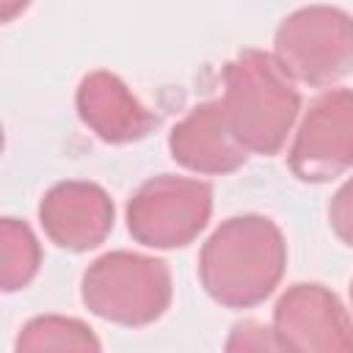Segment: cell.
<instances>
[{
	"instance_id": "6da1fadb",
	"label": "cell",
	"mask_w": 353,
	"mask_h": 353,
	"mask_svg": "<svg viewBox=\"0 0 353 353\" xmlns=\"http://www.w3.org/2000/svg\"><path fill=\"white\" fill-rule=\"evenodd\" d=\"M287 270V240L279 223L259 212L221 221L199 251V281L226 309L265 303Z\"/></svg>"
},
{
	"instance_id": "7a4b0ae2",
	"label": "cell",
	"mask_w": 353,
	"mask_h": 353,
	"mask_svg": "<svg viewBox=\"0 0 353 353\" xmlns=\"http://www.w3.org/2000/svg\"><path fill=\"white\" fill-rule=\"evenodd\" d=\"M223 113L243 149L273 157L301 113V91L276 55L248 47L223 66Z\"/></svg>"
},
{
	"instance_id": "3957f363",
	"label": "cell",
	"mask_w": 353,
	"mask_h": 353,
	"mask_svg": "<svg viewBox=\"0 0 353 353\" xmlns=\"http://www.w3.org/2000/svg\"><path fill=\"white\" fill-rule=\"evenodd\" d=\"M174 298V279L165 259L138 251H108L80 279V301L99 320L143 328L157 323Z\"/></svg>"
},
{
	"instance_id": "277c9868",
	"label": "cell",
	"mask_w": 353,
	"mask_h": 353,
	"mask_svg": "<svg viewBox=\"0 0 353 353\" xmlns=\"http://www.w3.org/2000/svg\"><path fill=\"white\" fill-rule=\"evenodd\" d=\"M273 55L292 80L331 85L353 72V14L336 6H306L287 14L273 36Z\"/></svg>"
},
{
	"instance_id": "5b68a950",
	"label": "cell",
	"mask_w": 353,
	"mask_h": 353,
	"mask_svg": "<svg viewBox=\"0 0 353 353\" xmlns=\"http://www.w3.org/2000/svg\"><path fill=\"white\" fill-rule=\"evenodd\" d=\"M212 185L204 179L157 174L127 201V232L146 248H185L210 223Z\"/></svg>"
},
{
	"instance_id": "8992f818",
	"label": "cell",
	"mask_w": 353,
	"mask_h": 353,
	"mask_svg": "<svg viewBox=\"0 0 353 353\" xmlns=\"http://www.w3.org/2000/svg\"><path fill=\"white\" fill-rule=\"evenodd\" d=\"M287 165L306 185L331 182L353 168V88H331L309 102Z\"/></svg>"
},
{
	"instance_id": "52a82bcc",
	"label": "cell",
	"mask_w": 353,
	"mask_h": 353,
	"mask_svg": "<svg viewBox=\"0 0 353 353\" xmlns=\"http://www.w3.org/2000/svg\"><path fill=\"white\" fill-rule=\"evenodd\" d=\"M279 350L353 353V317L334 290L320 281H298L273 306Z\"/></svg>"
},
{
	"instance_id": "ba28073f",
	"label": "cell",
	"mask_w": 353,
	"mask_h": 353,
	"mask_svg": "<svg viewBox=\"0 0 353 353\" xmlns=\"http://www.w3.org/2000/svg\"><path fill=\"white\" fill-rule=\"evenodd\" d=\"M39 223L50 243L63 251L83 254L108 240L116 223V207L102 185L88 179H63L41 196Z\"/></svg>"
},
{
	"instance_id": "9c48e42d",
	"label": "cell",
	"mask_w": 353,
	"mask_h": 353,
	"mask_svg": "<svg viewBox=\"0 0 353 353\" xmlns=\"http://www.w3.org/2000/svg\"><path fill=\"white\" fill-rule=\"evenodd\" d=\"M74 108L80 121L99 141L113 146L143 141L157 127V116L116 72L108 69H94L77 83Z\"/></svg>"
},
{
	"instance_id": "30bf717a",
	"label": "cell",
	"mask_w": 353,
	"mask_h": 353,
	"mask_svg": "<svg viewBox=\"0 0 353 353\" xmlns=\"http://www.w3.org/2000/svg\"><path fill=\"white\" fill-rule=\"evenodd\" d=\"M168 152L176 165L207 176L232 174L248 160V149H243L240 141L232 135L221 99L193 105L188 116L171 127Z\"/></svg>"
},
{
	"instance_id": "8fae6325",
	"label": "cell",
	"mask_w": 353,
	"mask_h": 353,
	"mask_svg": "<svg viewBox=\"0 0 353 353\" xmlns=\"http://www.w3.org/2000/svg\"><path fill=\"white\" fill-rule=\"evenodd\" d=\"M41 268V243L19 218L0 221V287L3 292L25 290Z\"/></svg>"
},
{
	"instance_id": "7c38bea8",
	"label": "cell",
	"mask_w": 353,
	"mask_h": 353,
	"mask_svg": "<svg viewBox=\"0 0 353 353\" xmlns=\"http://www.w3.org/2000/svg\"><path fill=\"white\" fill-rule=\"evenodd\" d=\"M17 353H36V350H102L94 328L77 317L63 314H39L28 320L14 342Z\"/></svg>"
},
{
	"instance_id": "4fadbf2b",
	"label": "cell",
	"mask_w": 353,
	"mask_h": 353,
	"mask_svg": "<svg viewBox=\"0 0 353 353\" xmlns=\"http://www.w3.org/2000/svg\"><path fill=\"white\" fill-rule=\"evenodd\" d=\"M328 223L334 234L353 248V176H347L328 201Z\"/></svg>"
},
{
	"instance_id": "5bb4252c",
	"label": "cell",
	"mask_w": 353,
	"mask_h": 353,
	"mask_svg": "<svg viewBox=\"0 0 353 353\" xmlns=\"http://www.w3.org/2000/svg\"><path fill=\"white\" fill-rule=\"evenodd\" d=\"M0 6H3V22H11L17 14H22L30 6V0H0Z\"/></svg>"
},
{
	"instance_id": "9a60e30c",
	"label": "cell",
	"mask_w": 353,
	"mask_h": 353,
	"mask_svg": "<svg viewBox=\"0 0 353 353\" xmlns=\"http://www.w3.org/2000/svg\"><path fill=\"white\" fill-rule=\"evenodd\" d=\"M350 301H353V279H350Z\"/></svg>"
}]
</instances>
